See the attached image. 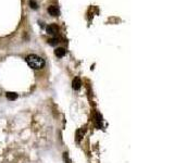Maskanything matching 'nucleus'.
Instances as JSON below:
<instances>
[{"label":"nucleus","mask_w":174,"mask_h":163,"mask_svg":"<svg viewBox=\"0 0 174 163\" xmlns=\"http://www.w3.org/2000/svg\"><path fill=\"white\" fill-rule=\"evenodd\" d=\"M7 98L12 101L15 100L16 98H18V94L16 93H7Z\"/></svg>","instance_id":"nucleus-7"},{"label":"nucleus","mask_w":174,"mask_h":163,"mask_svg":"<svg viewBox=\"0 0 174 163\" xmlns=\"http://www.w3.org/2000/svg\"><path fill=\"white\" fill-rule=\"evenodd\" d=\"M54 54L57 58H62V57L65 56V49L64 48H57L54 50Z\"/></svg>","instance_id":"nucleus-5"},{"label":"nucleus","mask_w":174,"mask_h":163,"mask_svg":"<svg viewBox=\"0 0 174 163\" xmlns=\"http://www.w3.org/2000/svg\"><path fill=\"white\" fill-rule=\"evenodd\" d=\"M63 157H64V160H65V162H67V163H70V160L68 159V153H67V152H64Z\"/></svg>","instance_id":"nucleus-10"},{"label":"nucleus","mask_w":174,"mask_h":163,"mask_svg":"<svg viewBox=\"0 0 174 163\" xmlns=\"http://www.w3.org/2000/svg\"><path fill=\"white\" fill-rule=\"evenodd\" d=\"M84 134H85V129L79 128L77 132H76V141H81L84 137Z\"/></svg>","instance_id":"nucleus-6"},{"label":"nucleus","mask_w":174,"mask_h":163,"mask_svg":"<svg viewBox=\"0 0 174 163\" xmlns=\"http://www.w3.org/2000/svg\"><path fill=\"white\" fill-rule=\"evenodd\" d=\"M81 85H82V83H81V79H79V77H75V79H73L72 87L74 90H79V88H81Z\"/></svg>","instance_id":"nucleus-4"},{"label":"nucleus","mask_w":174,"mask_h":163,"mask_svg":"<svg viewBox=\"0 0 174 163\" xmlns=\"http://www.w3.org/2000/svg\"><path fill=\"white\" fill-rule=\"evenodd\" d=\"M26 62L34 70H41L45 66V60L36 54H29L26 57Z\"/></svg>","instance_id":"nucleus-1"},{"label":"nucleus","mask_w":174,"mask_h":163,"mask_svg":"<svg viewBox=\"0 0 174 163\" xmlns=\"http://www.w3.org/2000/svg\"><path fill=\"white\" fill-rule=\"evenodd\" d=\"M46 31H47L48 34L56 35V34H58V33H59V26H58L57 24H50V25L47 26Z\"/></svg>","instance_id":"nucleus-2"},{"label":"nucleus","mask_w":174,"mask_h":163,"mask_svg":"<svg viewBox=\"0 0 174 163\" xmlns=\"http://www.w3.org/2000/svg\"><path fill=\"white\" fill-rule=\"evenodd\" d=\"M48 43H49V45H51V46H56L57 44H59V39H58V38H52V39H49Z\"/></svg>","instance_id":"nucleus-8"},{"label":"nucleus","mask_w":174,"mask_h":163,"mask_svg":"<svg viewBox=\"0 0 174 163\" xmlns=\"http://www.w3.org/2000/svg\"><path fill=\"white\" fill-rule=\"evenodd\" d=\"M29 7H31L32 9H37L38 4H37V2H36L35 0H29Z\"/></svg>","instance_id":"nucleus-9"},{"label":"nucleus","mask_w":174,"mask_h":163,"mask_svg":"<svg viewBox=\"0 0 174 163\" xmlns=\"http://www.w3.org/2000/svg\"><path fill=\"white\" fill-rule=\"evenodd\" d=\"M47 11H48V13H49V15H51V16H58L60 14V9H59L57 6L48 7Z\"/></svg>","instance_id":"nucleus-3"}]
</instances>
